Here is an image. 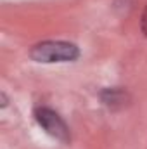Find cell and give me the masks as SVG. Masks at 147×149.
Wrapping results in <instances>:
<instances>
[{"label":"cell","instance_id":"3957f363","mask_svg":"<svg viewBox=\"0 0 147 149\" xmlns=\"http://www.w3.org/2000/svg\"><path fill=\"white\" fill-rule=\"evenodd\" d=\"M142 31H144V35L147 37V5H146L144 14H142Z\"/></svg>","mask_w":147,"mask_h":149},{"label":"cell","instance_id":"6da1fadb","mask_svg":"<svg viewBox=\"0 0 147 149\" xmlns=\"http://www.w3.org/2000/svg\"><path fill=\"white\" fill-rule=\"evenodd\" d=\"M30 57L37 63H71L80 57V49L71 42L47 40L30 49Z\"/></svg>","mask_w":147,"mask_h":149},{"label":"cell","instance_id":"7a4b0ae2","mask_svg":"<svg viewBox=\"0 0 147 149\" xmlns=\"http://www.w3.org/2000/svg\"><path fill=\"white\" fill-rule=\"evenodd\" d=\"M35 120L54 139H57L61 142H69L71 135H69V128H68L66 121L55 111H52L50 108H37L35 109Z\"/></svg>","mask_w":147,"mask_h":149}]
</instances>
